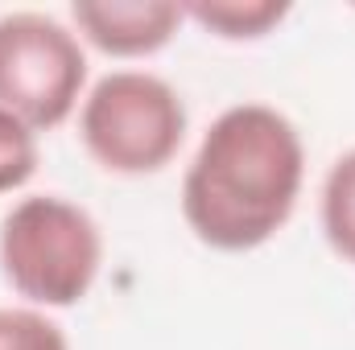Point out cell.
Wrapping results in <instances>:
<instances>
[{
    "mask_svg": "<svg viewBox=\"0 0 355 350\" xmlns=\"http://www.w3.org/2000/svg\"><path fill=\"white\" fill-rule=\"evenodd\" d=\"M306 185V140L268 103H236L211 120L186 177L182 219L211 252H257L293 219Z\"/></svg>",
    "mask_w": 355,
    "mask_h": 350,
    "instance_id": "cell-1",
    "label": "cell"
},
{
    "mask_svg": "<svg viewBox=\"0 0 355 350\" xmlns=\"http://www.w3.org/2000/svg\"><path fill=\"white\" fill-rule=\"evenodd\" d=\"M103 268V231L62 194H29L0 219V276L33 309L87 301Z\"/></svg>",
    "mask_w": 355,
    "mask_h": 350,
    "instance_id": "cell-2",
    "label": "cell"
},
{
    "mask_svg": "<svg viewBox=\"0 0 355 350\" xmlns=\"http://www.w3.org/2000/svg\"><path fill=\"white\" fill-rule=\"evenodd\" d=\"M186 103L153 71H107L79 103V140L116 177L162 174L186 145Z\"/></svg>",
    "mask_w": 355,
    "mask_h": 350,
    "instance_id": "cell-3",
    "label": "cell"
},
{
    "mask_svg": "<svg viewBox=\"0 0 355 350\" xmlns=\"http://www.w3.org/2000/svg\"><path fill=\"white\" fill-rule=\"evenodd\" d=\"M87 95V50L50 12L17 8L0 17V107L33 132L67 124Z\"/></svg>",
    "mask_w": 355,
    "mask_h": 350,
    "instance_id": "cell-4",
    "label": "cell"
},
{
    "mask_svg": "<svg viewBox=\"0 0 355 350\" xmlns=\"http://www.w3.org/2000/svg\"><path fill=\"white\" fill-rule=\"evenodd\" d=\"M186 12L178 0H75L71 29L107 58H153L178 37Z\"/></svg>",
    "mask_w": 355,
    "mask_h": 350,
    "instance_id": "cell-5",
    "label": "cell"
},
{
    "mask_svg": "<svg viewBox=\"0 0 355 350\" xmlns=\"http://www.w3.org/2000/svg\"><path fill=\"white\" fill-rule=\"evenodd\" d=\"M182 12L186 21H194L219 42H261L289 17V4L285 0H190L182 4Z\"/></svg>",
    "mask_w": 355,
    "mask_h": 350,
    "instance_id": "cell-6",
    "label": "cell"
},
{
    "mask_svg": "<svg viewBox=\"0 0 355 350\" xmlns=\"http://www.w3.org/2000/svg\"><path fill=\"white\" fill-rule=\"evenodd\" d=\"M318 214H322V235L331 252L339 260L355 264V149L335 157V165L327 169Z\"/></svg>",
    "mask_w": 355,
    "mask_h": 350,
    "instance_id": "cell-7",
    "label": "cell"
},
{
    "mask_svg": "<svg viewBox=\"0 0 355 350\" xmlns=\"http://www.w3.org/2000/svg\"><path fill=\"white\" fill-rule=\"evenodd\" d=\"M0 350H71V338L46 309L0 305Z\"/></svg>",
    "mask_w": 355,
    "mask_h": 350,
    "instance_id": "cell-8",
    "label": "cell"
},
{
    "mask_svg": "<svg viewBox=\"0 0 355 350\" xmlns=\"http://www.w3.org/2000/svg\"><path fill=\"white\" fill-rule=\"evenodd\" d=\"M37 132L0 107V194H17L37 174Z\"/></svg>",
    "mask_w": 355,
    "mask_h": 350,
    "instance_id": "cell-9",
    "label": "cell"
}]
</instances>
